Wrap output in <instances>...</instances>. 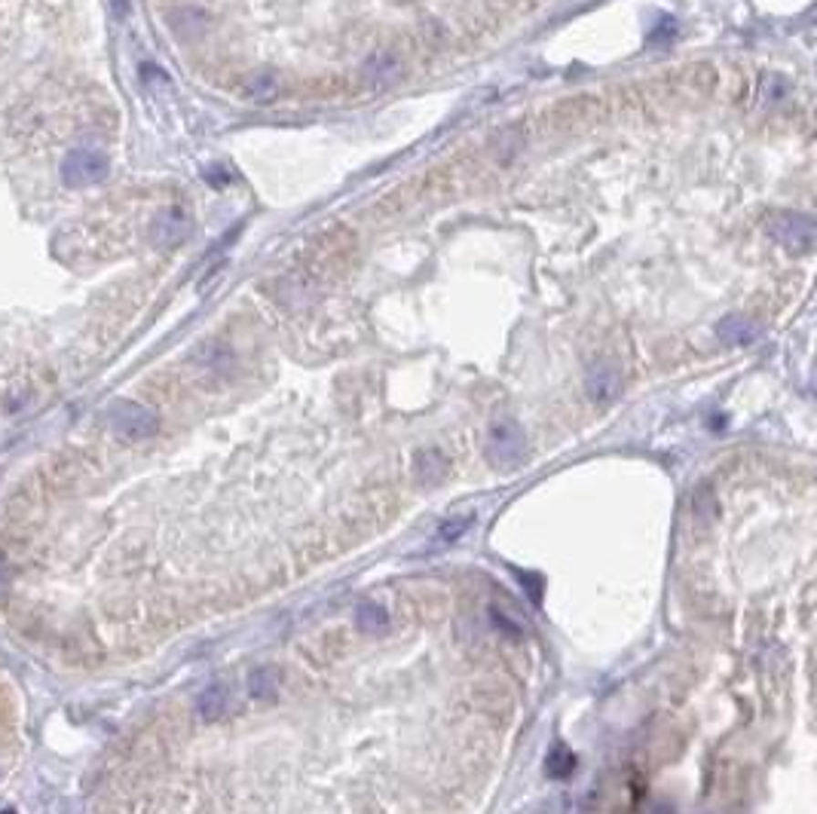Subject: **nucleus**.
I'll list each match as a JSON object with an SVG mask.
<instances>
[{"mask_svg":"<svg viewBox=\"0 0 817 814\" xmlns=\"http://www.w3.org/2000/svg\"><path fill=\"white\" fill-rule=\"evenodd\" d=\"M717 337L722 343H729V346H750V343H756L762 337V325L750 319V315H726V319H719L717 325Z\"/></svg>","mask_w":817,"mask_h":814,"instance_id":"obj_8","label":"nucleus"},{"mask_svg":"<svg viewBox=\"0 0 817 814\" xmlns=\"http://www.w3.org/2000/svg\"><path fill=\"white\" fill-rule=\"evenodd\" d=\"M450 471V459L444 457V450L438 448H426L414 457V475L419 484L432 487L438 481H444V475Z\"/></svg>","mask_w":817,"mask_h":814,"instance_id":"obj_9","label":"nucleus"},{"mask_svg":"<svg viewBox=\"0 0 817 814\" xmlns=\"http://www.w3.org/2000/svg\"><path fill=\"white\" fill-rule=\"evenodd\" d=\"M765 230H769V236L775 239V242L781 248H787V252L793 254H805L812 252V248L817 245V224L812 214H802V211H778L769 218V224H765Z\"/></svg>","mask_w":817,"mask_h":814,"instance_id":"obj_2","label":"nucleus"},{"mask_svg":"<svg viewBox=\"0 0 817 814\" xmlns=\"http://www.w3.org/2000/svg\"><path fill=\"white\" fill-rule=\"evenodd\" d=\"M404 74V62L395 49H374L371 56L361 62V77L371 89H389L401 80Z\"/></svg>","mask_w":817,"mask_h":814,"instance_id":"obj_7","label":"nucleus"},{"mask_svg":"<svg viewBox=\"0 0 817 814\" xmlns=\"http://www.w3.org/2000/svg\"><path fill=\"white\" fill-rule=\"evenodd\" d=\"M230 710V692L223 683H214L196 698V714H200L205 723H218L221 716H227Z\"/></svg>","mask_w":817,"mask_h":814,"instance_id":"obj_10","label":"nucleus"},{"mask_svg":"<svg viewBox=\"0 0 817 814\" xmlns=\"http://www.w3.org/2000/svg\"><path fill=\"white\" fill-rule=\"evenodd\" d=\"M469 527H471V514H466V518H447L441 524V530L435 533V542H441V545L450 542L453 545L457 539H462V533H466Z\"/></svg>","mask_w":817,"mask_h":814,"instance_id":"obj_14","label":"nucleus"},{"mask_svg":"<svg viewBox=\"0 0 817 814\" xmlns=\"http://www.w3.org/2000/svg\"><path fill=\"white\" fill-rule=\"evenodd\" d=\"M356 628L361 634H383L389 628V613L380 603H374V600H365L356 610Z\"/></svg>","mask_w":817,"mask_h":814,"instance_id":"obj_11","label":"nucleus"},{"mask_svg":"<svg viewBox=\"0 0 817 814\" xmlns=\"http://www.w3.org/2000/svg\"><path fill=\"white\" fill-rule=\"evenodd\" d=\"M108 423L123 441H144V438H150V435H157L160 417L153 414L150 407L139 405V401L123 398V401H114V405H110Z\"/></svg>","mask_w":817,"mask_h":814,"instance_id":"obj_3","label":"nucleus"},{"mask_svg":"<svg viewBox=\"0 0 817 814\" xmlns=\"http://www.w3.org/2000/svg\"><path fill=\"white\" fill-rule=\"evenodd\" d=\"M487 459L496 469L512 471L527 459V435L518 426V419L499 417L487 428Z\"/></svg>","mask_w":817,"mask_h":814,"instance_id":"obj_1","label":"nucleus"},{"mask_svg":"<svg viewBox=\"0 0 817 814\" xmlns=\"http://www.w3.org/2000/svg\"><path fill=\"white\" fill-rule=\"evenodd\" d=\"M573 768H575V757L566 747H557V750H552V757H548V775L552 778H566V775H573Z\"/></svg>","mask_w":817,"mask_h":814,"instance_id":"obj_15","label":"nucleus"},{"mask_svg":"<svg viewBox=\"0 0 817 814\" xmlns=\"http://www.w3.org/2000/svg\"><path fill=\"white\" fill-rule=\"evenodd\" d=\"M0 814H13V811H10V809H4V811H0Z\"/></svg>","mask_w":817,"mask_h":814,"instance_id":"obj_16","label":"nucleus"},{"mask_svg":"<svg viewBox=\"0 0 817 814\" xmlns=\"http://www.w3.org/2000/svg\"><path fill=\"white\" fill-rule=\"evenodd\" d=\"M108 178V157L101 150L92 148H74L62 160V181L65 187H74V191H83V187H92Z\"/></svg>","mask_w":817,"mask_h":814,"instance_id":"obj_4","label":"nucleus"},{"mask_svg":"<svg viewBox=\"0 0 817 814\" xmlns=\"http://www.w3.org/2000/svg\"><path fill=\"white\" fill-rule=\"evenodd\" d=\"M279 683H282V674L276 671V667L264 665V667H257L252 676H248V692H252V698L266 701V698H273L279 692Z\"/></svg>","mask_w":817,"mask_h":814,"instance_id":"obj_12","label":"nucleus"},{"mask_svg":"<svg viewBox=\"0 0 817 814\" xmlns=\"http://www.w3.org/2000/svg\"><path fill=\"white\" fill-rule=\"evenodd\" d=\"M622 367L609 358H600V362H591L588 371H584V396H588L595 405H613V401L622 396Z\"/></svg>","mask_w":817,"mask_h":814,"instance_id":"obj_5","label":"nucleus"},{"mask_svg":"<svg viewBox=\"0 0 817 814\" xmlns=\"http://www.w3.org/2000/svg\"><path fill=\"white\" fill-rule=\"evenodd\" d=\"M193 233V218L184 209H166L153 218L150 224V242L157 248H175L187 242Z\"/></svg>","mask_w":817,"mask_h":814,"instance_id":"obj_6","label":"nucleus"},{"mask_svg":"<svg viewBox=\"0 0 817 814\" xmlns=\"http://www.w3.org/2000/svg\"><path fill=\"white\" fill-rule=\"evenodd\" d=\"M279 89H282L279 74L276 71H261V74H254L252 80H248L245 96L252 101H273L279 96Z\"/></svg>","mask_w":817,"mask_h":814,"instance_id":"obj_13","label":"nucleus"}]
</instances>
